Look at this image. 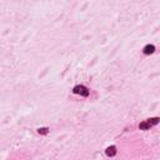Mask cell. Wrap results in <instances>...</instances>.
Instances as JSON below:
<instances>
[{
  "mask_svg": "<svg viewBox=\"0 0 160 160\" xmlns=\"http://www.w3.org/2000/svg\"><path fill=\"white\" fill-rule=\"evenodd\" d=\"M73 91H74L75 94L83 95V96H88V95H89V90H88L85 86H83V85H78V86H75Z\"/></svg>",
  "mask_w": 160,
  "mask_h": 160,
  "instance_id": "cell-1",
  "label": "cell"
},
{
  "mask_svg": "<svg viewBox=\"0 0 160 160\" xmlns=\"http://www.w3.org/2000/svg\"><path fill=\"white\" fill-rule=\"evenodd\" d=\"M105 154L108 156H114L116 154V148H115V146H109L106 150H105Z\"/></svg>",
  "mask_w": 160,
  "mask_h": 160,
  "instance_id": "cell-2",
  "label": "cell"
},
{
  "mask_svg": "<svg viewBox=\"0 0 160 160\" xmlns=\"http://www.w3.org/2000/svg\"><path fill=\"white\" fill-rule=\"evenodd\" d=\"M155 52V46L154 45H146L144 48V54H146V55H149V54H153Z\"/></svg>",
  "mask_w": 160,
  "mask_h": 160,
  "instance_id": "cell-3",
  "label": "cell"
},
{
  "mask_svg": "<svg viewBox=\"0 0 160 160\" xmlns=\"http://www.w3.org/2000/svg\"><path fill=\"white\" fill-rule=\"evenodd\" d=\"M139 128H140L141 130H148V129H150V128H151V125L149 124L148 121H143V123H140V125H139Z\"/></svg>",
  "mask_w": 160,
  "mask_h": 160,
  "instance_id": "cell-4",
  "label": "cell"
},
{
  "mask_svg": "<svg viewBox=\"0 0 160 160\" xmlns=\"http://www.w3.org/2000/svg\"><path fill=\"white\" fill-rule=\"evenodd\" d=\"M146 121H148L149 124L153 127V125H156L158 123H160V118H151V119H148Z\"/></svg>",
  "mask_w": 160,
  "mask_h": 160,
  "instance_id": "cell-5",
  "label": "cell"
},
{
  "mask_svg": "<svg viewBox=\"0 0 160 160\" xmlns=\"http://www.w3.org/2000/svg\"><path fill=\"white\" fill-rule=\"evenodd\" d=\"M48 130H49V129L48 128H42V129H39V134H48Z\"/></svg>",
  "mask_w": 160,
  "mask_h": 160,
  "instance_id": "cell-6",
  "label": "cell"
}]
</instances>
